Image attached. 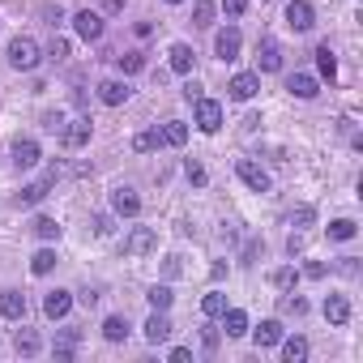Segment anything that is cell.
<instances>
[{
	"instance_id": "6da1fadb",
	"label": "cell",
	"mask_w": 363,
	"mask_h": 363,
	"mask_svg": "<svg viewBox=\"0 0 363 363\" xmlns=\"http://www.w3.org/2000/svg\"><path fill=\"white\" fill-rule=\"evenodd\" d=\"M39 60H43V52H39V43H35L30 35H18V39L9 43V65H13V69L30 73V69H39Z\"/></svg>"
},
{
	"instance_id": "7a4b0ae2",
	"label": "cell",
	"mask_w": 363,
	"mask_h": 363,
	"mask_svg": "<svg viewBox=\"0 0 363 363\" xmlns=\"http://www.w3.org/2000/svg\"><path fill=\"white\" fill-rule=\"evenodd\" d=\"M158 248V231L154 227H133L128 235H124V257H145V252H154Z\"/></svg>"
},
{
	"instance_id": "3957f363",
	"label": "cell",
	"mask_w": 363,
	"mask_h": 363,
	"mask_svg": "<svg viewBox=\"0 0 363 363\" xmlns=\"http://www.w3.org/2000/svg\"><path fill=\"white\" fill-rule=\"evenodd\" d=\"M235 175L244 179V184H248L252 193H269V171H265L261 162H252V158H240V162H235Z\"/></svg>"
},
{
	"instance_id": "277c9868",
	"label": "cell",
	"mask_w": 363,
	"mask_h": 363,
	"mask_svg": "<svg viewBox=\"0 0 363 363\" xmlns=\"http://www.w3.org/2000/svg\"><path fill=\"white\" fill-rule=\"evenodd\" d=\"M193 107H197V116H193V120H197V128H201V133H218V128H223V103H214V99H206V94H201Z\"/></svg>"
},
{
	"instance_id": "5b68a950",
	"label": "cell",
	"mask_w": 363,
	"mask_h": 363,
	"mask_svg": "<svg viewBox=\"0 0 363 363\" xmlns=\"http://www.w3.org/2000/svg\"><path fill=\"white\" fill-rule=\"evenodd\" d=\"M73 30H77L86 43H99V39H103V13H94V9H82V13L73 18Z\"/></svg>"
},
{
	"instance_id": "8992f818",
	"label": "cell",
	"mask_w": 363,
	"mask_h": 363,
	"mask_svg": "<svg viewBox=\"0 0 363 363\" xmlns=\"http://www.w3.org/2000/svg\"><path fill=\"white\" fill-rule=\"evenodd\" d=\"M282 69V48L278 39H261L257 43V73H278Z\"/></svg>"
},
{
	"instance_id": "52a82bcc",
	"label": "cell",
	"mask_w": 363,
	"mask_h": 363,
	"mask_svg": "<svg viewBox=\"0 0 363 363\" xmlns=\"http://www.w3.org/2000/svg\"><path fill=\"white\" fill-rule=\"evenodd\" d=\"M90 133H94V124H90V116H77V120H65V145L69 150H82L86 141H90Z\"/></svg>"
},
{
	"instance_id": "ba28073f",
	"label": "cell",
	"mask_w": 363,
	"mask_h": 363,
	"mask_svg": "<svg viewBox=\"0 0 363 363\" xmlns=\"http://www.w3.org/2000/svg\"><path fill=\"white\" fill-rule=\"evenodd\" d=\"M240 48H244V39H240V30H235V26H227V30H218V35H214V56H218V60H235V56H240Z\"/></svg>"
},
{
	"instance_id": "9c48e42d",
	"label": "cell",
	"mask_w": 363,
	"mask_h": 363,
	"mask_svg": "<svg viewBox=\"0 0 363 363\" xmlns=\"http://www.w3.org/2000/svg\"><path fill=\"white\" fill-rule=\"evenodd\" d=\"M312 22H316V13H312V5H308V0H291V5H286V26L291 30H312Z\"/></svg>"
},
{
	"instance_id": "30bf717a",
	"label": "cell",
	"mask_w": 363,
	"mask_h": 363,
	"mask_svg": "<svg viewBox=\"0 0 363 363\" xmlns=\"http://www.w3.org/2000/svg\"><path fill=\"white\" fill-rule=\"evenodd\" d=\"M227 90H231V99H240V103H248V99H252V94L261 90V77H257V73H235Z\"/></svg>"
},
{
	"instance_id": "8fae6325",
	"label": "cell",
	"mask_w": 363,
	"mask_h": 363,
	"mask_svg": "<svg viewBox=\"0 0 363 363\" xmlns=\"http://www.w3.org/2000/svg\"><path fill=\"white\" fill-rule=\"evenodd\" d=\"M128 82H116V77H107V82H99V99L107 103V107H120V103H128Z\"/></svg>"
},
{
	"instance_id": "7c38bea8",
	"label": "cell",
	"mask_w": 363,
	"mask_h": 363,
	"mask_svg": "<svg viewBox=\"0 0 363 363\" xmlns=\"http://www.w3.org/2000/svg\"><path fill=\"white\" fill-rule=\"evenodd\" d=\"M69 308H73V291H48L43 312H48L52 320H65V316H69Z\"/></svg>"
},
{
	"instance_id": "4fadbf2b",
	"label": "cell",
	"mask_w": 363,
	"mask_h": 363,
	"mask_svg": "<svg viewBox=\"0 0 363 363\" xmlns=\"http://www.w3.org/2000/svg\"><path fill=\"white\" fill-rule=\"evenodd\" d=\"M111 210H116V214H124V218H133V214L141 210V197L124 184V189H116V193H111Z\"/></svg>"
},
{
	"instance_id": "5bb4252c",
	"label": "cell",
	"mask_w": 363,
	"mask_h": 363,
	"mask_svg": "<svg viewBox=\"0 0 363 363\" xmlns=\"http://www.w3.org/2000/svg\"><path fill=\"white\" fill-rule=\"evenodd\" d=\"M171 333H175V325L167 320V312H158V308H154V316L145 320V337H150V342L158 346V342H167Z\"/></svg>"
},
{
	"instance_id": "9a60e30c",
	"label": "cell",
	"mask_w": 363,
	"mask_h": 363,
	"mask_svg": "<svg viewBox=\"0 0 363 363\" xmlns=\"http://www.w3.org/2000/svg\"><path fill=\"white\" fill-rule=\"evenodd\" d=\"M0 316H5V320H22L26 316V295L22 291H5V295H0Z\"/></svg>"
},
{
	"instance_id": "2e32d148",
	"label": "cell",
	"mask_w": 363,
	"mask_h": 363,
	"mask_svg": "<svg viewBox=\"0 0 363 363\" xmlns=\"http://www.w3.org/2000/svg\"><path fill=\"white\" fill-rule=\"evenodd\" d=\"M286 90H291L295 99H316V94H320V86H316L312 73H295V77L286 82Z\"/></svg>"
},
{
	"instance_id": "e0dca14e",
	"label": "cell",
	"mask_w": 363,
	"mask_h": 363,
	"mask_svg": "<svg viewBox=\"0 0 363 363\" xmlns=\"http://www.w3.org/2000/svg\"><path fill=\"white\" fill-rule=\"evenodd\" d=\"M13 162H18V167H35V162H39V141L18 137V141H13Z\"/></svg>"
},
{
	"instance_id": "ac0fdd59",
	"label": "cell",
	"mask_w": 363,
	"mask_h": 363,
	"mask_svg": "<svg viewBox=\"0 0 363 363\" xmlns=\"http://www.w3.org/2000/svg\"><path fill=\"white\" fill-rule=\"evenodd\" d=\"M325 320H329V325H346V320H350L346 295H329V299H325Z\"/></svg>"
},
{
	"instance_id": "d6986e66",
	"label": "cell",
	"mask_w": 363,
	"mask_h": 363,
	"mask_svg": "<svg viewBox=\"0 0 363 363\" xmlns=\"http://www.w3.org/2000/svg\"><path fill=\"white\" fill-rule=\"evenodd\" d=\"M252 342H257V346H278V342H282V320H261V325L252 329Z\"/></svg>"
},
{
	"instance_id": "ffe728a7",
	"label": "cell",
	"mask_w": 363,
	"mask_h": 363,
	"mask_svg": "<svg viewBox=\"0 0 363 363\" xmlns=\"http://www.w3.org/2000/svg\"><path fill=\"white\" fill-rule=\"evenodd\" d=\"M189 141V124H179V120H167L158 128V145H184Z\"/></svg>"
},
{
	"instance_id": "44dd1931",
	"label": "cell",
	"mask_w": 363,
	"mask_h": 363,
	"mask_svg": "<svg viewBox=\"0 0 363 363\" xmlns=\"http://www.w3.org/2000/svg\"><path fill=\"white\" fill-rule=\"evenodd\" d=\"M167 56H171V73H193V60H197V56H193L189 43H175Z\"/></svg>"
},
{
	"instance_id": "7402d4cb",
	"label": "cell",
	"mask_w": 363,
	"mask_h": 363,
	"mask_svg": "<svg viewBox=\"0 0 363 363\" xmlns=\"http://www.w3.org/2000/svg\"><path fill=\"white\" fill-rule=\"evenodd\" d=\"M282 359H286V363H303V359H308V337H299V333L286 337V333H282Z\"/></svg>"
},
{
	"instance_id": "603a6c76",
	"label": "cell",
	"mask_w": 363,
	"mask_h": 363,
	"mask_svg": "<svg viewBox=\"0 0 363 363\" xmlns=\"http://www.w3.org/2000/svg\"><path fill=\"white\" fill-rule=\"evenodd\" d=\"M48 189H52V179L43 175V179H35V184H26L22 193H18V206H39L43 197H48Z\"/></svg>"
},
{
	"instance_id": "cb8c5ba5",
	"label": "cell",
	"mask_w": 363,
	"mask_h": 363,
	"mask_svg": "<svg viewBox=\"0 0 363 363\" xmlns=\"http://www.w3.org/2000/svg\"><path fill=\"white\" fill-rule=\"evenodd\" d=\"M223 329H227V337H244L248 333V316L240 308H227L223 312Z\"/></svg>"
},
{
	"instance_id": "d4e9b609",
	"label": "cell",
	"mask_w": 363,
	"mask_h": 363,
	"mask_svg": "<svg viewBox=\"0 0 363 363\" xmlns=\"http://www.w3.org/2000/svg\"><path fill=\"white\" fill-rule=\"evenodd\" d=\"M13 346H18V354H39L43 350V337L35 329H18L13 333Z\"/></svg>"
},
{
	"instance_id": "484cf974",
	"label": "cell",
	"mask_w": 363,
	"mask_h": 363,
	"mask_svg": "<svg viewBox=\"0 0 363 363\" xmlns=\"http://www.w3.org/2000/svg\"><path fill=\"white\" fill-rule=\"evenodd\" d=\"M316 69H320V77H325V82H333V77H337V60H333L329 43H320V48H316Z\"/></svg>"
},
{
	"instance_id": "4316f807",
	"label": "cell",
	"mask_w": 363,
	"mask_h": 363,
	"mask_svg": "<svg viewBox=\"0 0 363 363\" xmlns=\"http://www.w3.org/2000/svg\"><path fill=\"white\" fill-rule=\"evenodd\" d=\"M103 337H107V342H124V337H128V320H124V316H107V320H103Z\"/></svg>"
},
{
	"instance_id": "83f0119b",
	"label": "cell",
	"mask_w": 363,
	"mask_h": 363,
	"mask_svg": "<svg viewBox=\"0 0 363 363\" xmlns=\"http://www.w3.org/2000/svg\"><path fill=\"white\" fill-rule=\"evenodd\" d=\"M286 223H291L295 231H303V227H312V223H316V210H312V206H295V210L286 214Z\"/></svg>"
},
{
	"instance_id": "f1b7e54d",
	"label": "cell",
	"mask_w": 363,
	"mask_h": 363,
	"mask_svg": "<svg viewBox=\"0 0 363 363\" xmlns=\"http://www.w3.org/2000/svg\"><path fill=\"white\" fill-rule=\"evenodd\" d=\"M30 227H35V235H39V240H56V235H60V223H56V218H48V214H39Z\"/></svg>"
},
{
	"instance_id": "f546056e",
	"label": "cell",
	"mask_w": 363,
	"mask_h": 363,
	"mask_svg": "<svg viewBox=\"0 0 363 363\" xmlns=\"http://www.w3.org/2000/svg\"><path fill=\"white\" fill-rule=\"evenodd\" d=\"M30 269H35V274H52V269H56V252H52V248H39V252L30 257Z\"/></svg>"
},
{
	"instance_id": "4dcf8cb0",
	"label": "cell",
	"mask_w": 363,
	"mask_h": 363,
	"mask_svg": "<svg viewBox=\"0 0 363 363\" xmlns=\"http://www.w3.org/2000/svg\"><path fill=\"white\" fill-rule=\"evenodd\" d=\"M201 312H206V316H223V312H227V295H223V291H210V295L201 299Z\"/></svg>"
},
{
	"instance_id": "1f68e13d",
	"label": "cell",
	"mask_w": 363,
	"mask_h": 363,
	"mask_svg": "<svg viewBox=\"0 0 363 363\" xmlns=\"http://www.w3.org/2000/svg\"><path fill=\"white\" fill-rule=\"evenodd\" d=\"M145 299H150V308H158V312H167L175 295H171V286H150V295H145Z\"/></svg>"
},
{
	"instance_id": "d6a6232c",
	"label": "cell",
	"mask_w": 363,
	"mask_h": 363,
	"mask_svg": "<svg viewBox=\"0 0 363 363\" xmlns=\"http://www.w3.org/2000/svg\"><path fill=\"white\" fill-rule=\"evenodd\" d=\"M193 22L197 26H214V5H210V0H197V5H193Z\"/></svg>"
},
{
	"instance_id": "836d02e7",
	"label": "cell",
	"mask_w": 363,
	"mask_h": 363,
	"mask_svg": "<svg viewBox=\"0 0 363 363\" xmlns=\"http://www.w3.org/2000/svg\"><path fill=\"white\" fill-rule=\"evenodd\" d=\"M329 240H354V223H350V218L329 223Z\"/></svg>"
},
{
	"instance_id": "e575fe53",
	"label": "cell",
	"mask_w": 363,
	"mask_h": 363,
	"mask_svg": "<svg viewBox=\"0 0 363 363\" xmlns=\"http://www.w3.org/2000/svg\"><path fill=\"white\" fill-rule=\"evenodd\" d=\"M116 60H120V69H124V73H141V69H145L141 52H124V56H116Z\"/></svg>"
},
{
	"instance_id": "d590c367",
	"label": "cell",
	"mask_w": 363,
	"mask_h": 363,
	"mask_svg": "<svg viewBox=\"0 0 363 363\" xmlns=\"http://www.w3.org/2000/svg\"><path fill=\"white\" fill-rule=\"evenodd\" d=\"M274 286H278V291H291V286H295V269H291V265H286V269H274Z\"/></svg>"
},
{
	"instance_id": "8d00e7d4",
	"label": "cell",
	"mask_w": 363,
	"mask_h": 363,
	"mask_svg": "<svg viewBox=\"0 0 363 363\" xmlns=\"http://www.w3.org/2000/svg\"><path fill=\"white\" fill-rule=\"evenodd\" d=\"M48 56L60 65V60H69V39H52V48H48Z\"/></svg>"
},
{
	"instance_id": "74e56055",
	"label": "cell",
	"mask_w": 363,
	"mask_h": 363,
	"mask_svg": "<svg viewBox=\"0 0 363 363\" xmlns=\"http://www.w3.org/2000/svg\"><path fill=\"white\" fill-rule=\"evenodd\" d=\"M184 175L193 179V184H206V167H201V162H193V158L184 162Z\"/></svg>"
},
{
	"instance_id": "f35d334b",
	"label": "cell",
	"mask_w": 363,
	"mask_h": 363,
	"mask_svg": "<svg viewBox=\"0 0 363 363\" xmlns=\"http://www.w3.org/2000/svg\"><path fill=\"white\" fill-rule=\"evenodd\" d=\"M43 128H48V133H65V116H60V111H48V116H43Z\"/></svg>"
},
{
	"instance_id": "ab89813d",
	"label": "cell",
	"mask_w": 363,
	"mask_h": 363,
	"mask_svg": "<svg viewBox=\"0 0 363 363\" xmlns=\"http://www.w3.org/2000/svg\"><path fill=\"white\" fill-rule=\"evenodd\" d=\"M154 145H158V133H141V137L133 141V150H141V154H145V150H154Z\"/></svg>"
},
{
	"instance_id": "60d3db41",
	"label": "cell",
	"mask_w": 363,
	"mask_h": 363,
	"mask_svg": "<svg viewBox=\"0 0 363 363\" xmlns=\"http://www.w3.org/2000/svg\"><path fill=\"white\" fill-rule=\"evenodd\" d=\"M244 9H248V0H223V13L227 18H240Z\"/></svg>"
},
{
	"instance_id": "b9f144b4",
	"label": "cell",
	"mask_w": 363,
	"mask_h": 363,
	"mask_svg": "<svg viewBox=\"0 0 363 363\" xmlns=\"http://www.w3.org/2000/svg\"><path fill=\"white\" fill-rule=\"evenodd\" d=\"M90 227H94V235H107V231H111V218H107V214H94Z\"/></svg>"
},
{
	"instance_id": "7bdbcfd3",
	"label": "cell",
	"mask_w": 363,
	"mask_h": 363,
	"mask_svg": "<svg viewBox=\"0 0 363 363\" xmlns=\"http://www.w3.org/2000/svg\"><path fill=\"white\" fill-rule=\"evenodd\" d=\"M261 252H265V244H261V240H252V244H248V248H244V261H257V257H261Z\"/></svg>"
},
{
	"instance_id": "ee69618b",
	"label": "cell",
	"mask_w": 363,
	"mask_h": 363,
	"mask_svg": "<svg viewBox=\"0 0 363 363\" xmlns=\"http://www.w3.org/2000/svg\"><path fill=\"white\" fill-rule=\"evenodd\" d=\"M282 308H286V312H295V316H303V312H308V303H303V299H282Z\"/></svg>"
},
{
	"instance_id": "f6af8a7d",
	"label": "cell",
	"mask_w": 363,
	"mask_h": 363,
	"mask_svg": "<svg viewBox=\"0 0 363 363\" xmlns=\"http://www.w3.org/2000/svg\"><path fill=\"white\" fill-rule=\"evenodd\" d=\"M189 359H193L189 346H175V350H171V363H189Z\"/></svg>"
},
{
	"instance_id": "bcb514c9",
	"label": "cell",
	"mask_w": 363,
	"mask_h": 363,
	"mask_svg": "<svg viewBox=\"0 0 363 363\" xmlns=\"http://www.w3.org/2000/svg\"><path fill=\"white\" fill-rule=\"evenodd\" d=\"M286 252H291V257H295V252H303V235H299V231L286 240Z\"/></svg>"
},
{
	"instance_id": "7dc6e473",
	"label": "cell",
	"mask_w": 363,
	"mask_h": 363,
	"mask_svg": "<svg viewBox=\"0 0 363 363\" xmlns=\"http://www.w3.org/2000/svg\"><path fill=\"white\" fill-rule=\"evenodd\" d=\"M99 9H103V13H120V9H124V0H99Z\"/></svg>"
},
{
	"instance_id": "c3c4849f",
	"label": "cell",
	"mask_w": 363,
	"mask_h": 363,
	"mask_svg": "<svg viewBox=\"0 0 363 363\" xmlns=\"http://www.w3.org/2000/svg\"><path fill=\"white\" fill-rule=\"evenodd\" d=\"M39 13H43V18H48V22H52V26H56V22H60V5H56V9H52V5H43V9H39Z\"/></svg>"
},
{
	"instance_id": "681fc988",
	"label": "cell",
	"mask_w": 363,
	"mask_h": 363,
	"mask_svg": "<svg viewBox=\"0 0 363 363\" xmlns=\"http://www.w3.org/2000/svg\"><path fill=\"white\" fill-rule=\"evenodd\" d=\"M184 99H189V103H197V99H201V86H197V82H189V86H184Z\"/></svg>"
},
{
	"instance_id": "f907efd6",
	"label": "cell",
	"mask_w": 363,
	"mask_h": 363,
	"mask_svg": "<svg viewBox=\"0 0 363 363\" xmlns=\"http://www.w3.org/2000/svg\"><path fill=\"white\" fill-rule=\"evenodd\" d=\"M303 274H308V278H325V265H320V261H312V265H303Z\"/></svg>"
},
{
	"instance_id": "816d5d0a",
	"label": "cell",
	"mask_w": 363,
	"mask_h": 363,
	"mask_svg": "<svg viewBox=\"0 0 363 363\" xmlns=\"http://www.w3.org/2000/svg\"><path fill=\"white\" fill-rule=\"evenodd\" d=\"M167 5H184V0H167Z\"/></svg>"
}]
</instances>
